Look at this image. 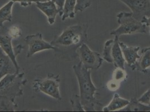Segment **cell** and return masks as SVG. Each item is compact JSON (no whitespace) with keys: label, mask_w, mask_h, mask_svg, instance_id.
<instances>
[{"label":"cell","mask_w":150,"mask_h":112,"mask_svg":"<svg viewBox=\"0 0 150 112\" xmlns=\"http://www.w3.org/2000/svg\"><path fill=\"white\" fill-rule=\"evenodd\" d=\"M13 2H19L21 6L23 7H27L31 5L33 2H37L39 1H42V0H10Z\"/></svg>","instance_id":"cell-26"},{"label":"cell","mask_w":150,"mask_h":112,"mask_svg":"<svg viewBox=\"0 0 150 112\" xmlns=\"http://www.w3.org/2000/svg\"><path fill=\"white\" fill-rule=\"evenodd\" d=\"M113 42H114V40L109 39L106 41L104 45L103 56L104 60L108 62L112 63L111 52H112V47Z\"/></svg>","instance_id":"cell-20"},{"label":"cell","mask_w":150,"mask_h":112,"mask_svg":"<svg viewBox=\"0 0 150 112\" xmlns=\"http://www.w3.org/2000/svg\"><path fill=\"white\" fill-rule=\"evenodd\" d=\"M18 108L15 99L9 96L0 95V111H15Z\"/></svg>","instance_id":"cell-18"},{"label":"cell","mask_w":150,"mask_h":112,"mask_svg":"<svg viewBox=\"0 0 150 112\" xmlns=\"http://www.w3.org/2000/svg\"><path fill=\"white\" fill-rule=\"evenodd\" d=\"M60 81L59 75L50 73L44 79L34 80L32 86L35 93L41 92L56 100H61Z\"/></svg>","instance_id":"cell-5"},{"label":"cell","mask_w":150,"mask_h":112,"mask_svg":"<svg viewBox=\"0 0 150 112\" xmlns=\"http://www.w3.org/2000/svg\"><path fill=\"white\" fill-rule=\"evenodd\" d=\"M80 90V100L85 111H94L97 104L95 95L98 89L94 85L91 76V69H86L80 61L72 67Z\"/></svg>","instance_id":"cell-1"},{"label":"cell","mask_w":150,"mask_h":112,"mask_svg":"<svg viewBox=\"0 0 150 112\" xmlns=\"http://www.w3.org/2000/svg\"><path fill=\"white\" fill-rule=\"evenodd\" d=\"M48 1V0H43V1Z\"/></svg>","instance_id":"cell-30"},{"label":"cell","mask_w":150,"mask_h":112,"mask_svg":"<svg viewBox=\"0 0 150 112\" xmlns=\"http://www.w3.org/2000/svg\"><path fill=\"white\" fill-rule=\"evenodd\" d=\"M131 10L132 16L141 21L144 17H150V0H119Z\"/></svg>","instance_id":"cell-9"},{"label":"cell","mask_w":150,"mask_h":112,"mask_svg":"<svg viewBox=\"0 0 150 112\" xmlns=\"http://www.w3.org/2000/svg\"><path fill=\"white\" fill-rule=\"evenodd\" d=\"M25 41L28 45L26 55L28 58H30L34 55L43 50H56V48L52 44L44 40L42 34L40 33L26 36Z\"/></svg>","instance_id":"cell-7"},{"label":"cell","mask_w":150,"mask_h":112,"mask_svg":"<svg viewBox=\"0 0 150 112\" xmlns=\"http://www.w3.org/2000/svg\"><path fill=\"white\" fill-rule=\"evenodd\" d=\"M71 101L72 103V105L73 106L74 111H85L81 104L79 96L76 95H75L74 98L71 100Z\"/></svg>","instance_id":"cell-23"},{"label":"cell","mask_w":150,"mask_h":112,"mask_svg":"<svg viewBox=\"0 0 150 112\" xmlns=\"http://www.w3.org/2000/svg\"><path fill=\"white\" fill-rule=\"evenodd\" d=\"M141 103L150 106V89H148L138 99Z\"/></svg>","instance_id":"cell-25"},{"label":"cell","mask_w":150,"mask_h":112,"mask_svg":"<svg viewBox=\"0 0 150 112\" xmlns=\"http://www.w3.org/2000/svg\"><path fill=\"white\" fill-rule=\"evenodd\" d=\"M108 88L112 91H115L117 90L119 87V82L117 81L112 80L109 82L108 84Z\"/></svg>","instance_id":"cell-28"},{"label":"cell","mask_w":150,"mask_h":112,"mask_svg":"<svg viewBox=\"0 0 150 112\" xmlns=\"http://www.w3.org/2000/svg\"><path fill=\"white\" fill-rule=\"evenodd\" d=\"M129 103L128 100L122 98L118 94L115 93L110 103L103 108L104 112H113L124 108Z\"/></svg>","instance_id":"cell-13"},{"label":"cell","mask_w":150,"mask_h":112,"mask_svg":"<svg viewBox=\"0 0 150 112\" xmlns=\"http://www.w3.org/2000/svg\"><path fill=\"white\" fill-rule=\"evenodd\" d=\"M12 39L13 38L8 35H0V48L10 58L16 69L15 72L18 74L20 72L21 68L18 63L16 57L21 53L24 47L22 45L19 44L15 48H13Z\"/></svg>","instance_id":"cell-8"},{"label":"cell","mask_w":150,"mask_h":112,"mask_svg":"<svg viewBox=\"0 0 150 112\" xmlns=\"http://www.w3.org/2000/svg\"><path fill=\"white\" fill-rule=\"evenodd\" d=\"M80 61L86 69H98L101 66L104 59L99 53L91 50L85 43H82L76 50Z\"/></svg>","instance_id":"cell-6"},{"label":"cell","mask_w":150,"mask_h":112,"mask_svg":"<svg viewBox=\"0 0 150 112\" xmlns=\"http://www.w3.org/2000/svg\"><path fill=\"white\" fill-rule=\"evenodd\" d=\"M141 22L143 23L144 24H145L147 26H149L150 28V17H149V18L144 17V19H142V20L141 21Z\"/></svg>","instance_id":"cell-29"},{"label":"cell","mask_w":150,"mask_h":112,"mask_svg":"<svg viewBox=\"0 0 150 112\" xmlns=\"http://www.w3.org/2000/svg\"><path fill=\"white\" fill-rule=\"evenodd\" d=\"M141 53L142 56L141 57L140 61L138 63V65L142 71H144L150 67V47L143 49Z\"/></svg>","instance_id":"cell-19"},{"label":"cell","mask_w":150,"mask_h":112,"mask_svg":"<svg viewBox=\"0 0 150 112\" xmlns=\"http://www.w3.org/2000/svg\"><path fill=\"white\" fill-rule=\"evenodd\" d=\"M8 35L12 38H17L21 35V31L18 26H11L8 30Z\"/></svg>","instance_id":"cell-24"},{"label":"cell","mask_w":150,"mask_h":112,"mask_svg":"<svg viewBox=\"0 0 150 112\" xmlns=\"http://www.w3.org/2000/svg\"><path fill=\"white\" fill-rule=\"evenodd\" d=\"M88 25L76 24L67 28L60 35L51 43L55 47H69L75 46L77 48L88 39Z\"/></svg>","instance_id":"cell-2"},{"label":"cell","mask_w":150,"mask_h":112,"mask_svg":"<svg viewBox=\"0 0 150 112\" xmlns=\"http://www.w3.org/2000/svg\"><path fill=\"white\" fill-rule=\"evenodd\" d=\"M16 72L13 62L7 56L0 57V80L7 74Z\"/></svg>","instance_id":"cell-14"},{"label":"cell","mask_w":150,"mask_h":112,"mask_svg":"<svg viewBox=\"0 0 150 112\" xmlns=\"http://www.w3.org/2000/svg\"><path fill=\"white\" fill-rule=\"evenodd\" d=\"M77 0H65L61 18L64 21L67 18L73 19L75 17V7Z\"/></svg>","instance_id":"cell-17"},{"label":"cell","mask_w":150,"mask_h":112,"mask_svg":"<svg viewBox=\"0 0 150 112\" xmlns=\"http://www.w3.org/2000/svg\"><path fill=\"white\" fill-rule=\"evenodd\" d=\"M117 18L119 26L110 33L111 35L119 37L122 35L146 33V25L135 19L132 13L122 11L117 15Z\"/></svg>","instance_id":"cell-3"},{"label":"cell","mask_w":150,"mask_h":112,"mask_svg":"<svg viewBox=\"0 0 150 112\" xmlns=\"http://www.w3.org/2000/svg\"><path fill=\"white\" fill-rule=\"evenodd\" d=\"M115 37V38L112 44L111 52L112 63H114V65L116 68L125 69V59L119 45V37Z\"/></svg>","instance_id":"cell-12"},{"label":"cell","mask_w":150,"mask_h":112,"mask_svg":"<svg viewBox=\"0 0 150 112\" xmlns=\"http://www.w3.org/2000/svg\"><path fill=\"white\" fill-rule=\"evenodd\" d=\"M150 111V106H147L139 102L136 98L132 99L129 104L124 108L120 109V112H146Z\"/></svg>","instance_id":"cell-16"},{"label":"cell","mask_w":150,"mask_h":112,"mask_svg":"<svg viewBox=\"0 0 150 112\" xmlns=\"http://www.w3.org/2000/svg\"><path fill=\"white\" fill-rule=\"evenodd\" d=\"M14 2L10 1L0 8V28L5 22H11L12 20V10Z\"/></svg>","instance_id":"cell-15"},{"label":"cell","mask_w":150,"mask_h":112,"mask_svg":"<svg viewBox=\"0 0 150 112\" xmlns=\"http://www.w3.org/2000/svg\"><path fill=\"white\" fill-rule=\"evenodd\" d=\"M126 77V73L125 69L117 68L114 71L112 77V80L119 82L124 80Z\"/></svg>","instance_id":"cell-22"},{"label":"cell","mask_w":150,"mask_h":112,"mask_svg":"<svg viewBox=\"0 0 150 112\" xmlns=\"http://www.w3.org/2000/svg\"><path fill=\"white\" fill-rule=\"evenodd\" d=\"M53 1L56 4L57 6L58 7V9L59 11V15L61 17L62 15L65 0H53Z\"/></svg>","instance_id":"cell-27"},{"label":"cell","mask_w":150,"mask_h":112,"mask_svg":"<svg viewBox=\"0 0 150 112\" xmlns=\"http://www.w3.org/2000/svg\"><path fill=\"white\" fill-rule=\"evenodd\" d=\"M91 5L90 0H77L75 7V13L82 12Z\"/></svg>","instance_id":"cell-21"},{"label":"cell","mask_w":150,"mask_h":112,"mask_svg":"<svg viewBox=\"0 0 150 112\" xmlns=\"http://www.w3.org/2000/svg\"><path fill=\"white\" fill-rule=\"evenodd\" d=\"M119 43L124 58L128 65L133 70L136 69L138 66L137 61L141 58V56L138 54L140 47L128 46L120 41Z\"/></svg>","instance_id":"cell-10"},{"label":"cell","mask_w":150,"mask_h":112,"mask_svg":"<svg viewBox=\"0 0 150 112\" xmlns=\"http://www.w3.org/2000/svg\"><path fill=\"white\" fill-rule=\"evenodd\" d=\"M24 73L15 72L5 76L0 80V95L9 96L13 99L23 95L22 86L27 84L24 79Z\"/></svg>","instance_id":"cell-4"},{"label":"cell","mask_w":150,"mask_h":112,"mask_svg":"<svg viewBox=\"0 0 150 112\" xmlns=\"http://www.w3.org/2000/svg\"><path fill=\"white\" fill-rule=\"evenodd\" d=\"M35 4L38 9L45 15L49 24L51 25L54 24L57 15L59 14L58 7L54 2L53 0H48L39 1Z\"/></svg>","instance_id":"cell-11"}]
</instances>
